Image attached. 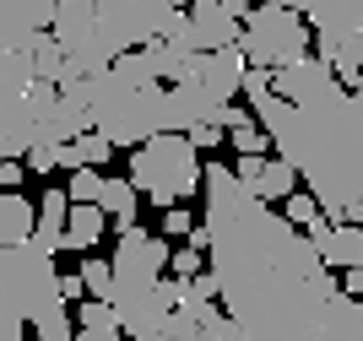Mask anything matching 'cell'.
<instances>
[{
  "instance_id": "35",
  "label": "cell",
  "mask_w": 363,
  "mask_h": 341,
  "mask_svg": "<svg viewBox=\"0 0 363 341\" xmlns=\"http://www.w3.org/2000/svg\"><path fill=\"white\" fill-rule=\"evenodd\" d=\"M125 330H87V325H76V341H120Z\"/></svg>"
},
{
  "instance_id": "9",
  "label": "cell",
  "mask_w": 363,
  "mask_h": 341,
  "mask_svg": "<svg viewBox=\"0 0 363 341\" xmlns=\"http://www.w3.org/2000/svg\"><path fill=\"white\" fill-rule=\"evenodd\" d=\"M239 38H244V16L228 0H196L168 28V44H179L184 55H217V49H233Z\"/></svg>"
},
{
  "instance_id": "4",
  "label": "cell",
  "mask_w": 363,
  "mask_h": 341,
  "mask_svg": "<svg viewBox=\"0 0 363 341\" xmlns=\"http://www.w3.org/2000/svg\"><path fill=\"white\" fill-rule=\"evenodd\" d=\"M92 98V130L108 135L114 147H147L152 135L168 130V87L152 76V65L136 55L114 60L108 76H92L87 82Z\"/></svg>"
},
{
  "instance_id": "16",
  "label": "cell",
  "mask_w": 363,
  "mask_h": 341,
  "mask_svg": "<svg viewBox=\"0 0 363 341\" xmlns=\"http://www.w3.org/2000/svg\"><path fill=\"white\" fill-rule=\"evenodd\" d=\"M65 223H71V195L65 190H49L44 201H38V228H33V244L44 255L65 250Z\"/></svg>"
},
{
  "instance_id": "26",
  "label": "cell",
  "mask_w": 363,
  "mask_h": 341,
  "mask_svg": "<svg viewBox=\"0 0 363 341\" xmlns=\"http://www.w3.org/2000/svg\"><path fill=\"white\" fill-rule=\"evenodd\" d=\"M76 325H87V330H125V325H120V309H114V303H104V298H87Z\"/></svg>"
},
{
  "instance_id": "13",
  "label": "cell",
  "mask_w": 363,
  "mask_h": 341,
  "mask_svg": "<svg viewBox=\"0 0 363 341\" xmlns=\"http://www.w3.org/2000/svg\"><path fill=\"white\" fill-rule=\"evenodd\" d=\"M190 76H196L201 87H212L223 104H233L244 92V76H250V60H244V49H217V55H196L190 60Z\"/></svg>"
},
{
  "instance_id": "10",
  "label": "cell",
  "mask_w": 363,
  "mask_h": 341,
  "mask_svg": "<svg viewBox=\"0 0 363 341\" xmlns=\"http://www.w3.org/2000/svg\"><path fill=\"white\" fill-rule=\"evenodd\" d=\"M303 22L315 33L320 60H331L347 38L363 33V0H309V6H303Z\"/></svg>"
},
{
  "instance_id": "7",
  "label": "cell",
  "mask_w": 363,
  "mask_h": 341,
  "mask_svg": "<svg viewBox=\"0 0 363 341\" xmlns=\"http://www.w3.org/2000/svg\"><path fill=\"white\" fill-rule=\"evenodd\" d=\"M309 44H315V33L303 22V11H288V6H255V11L244 16V60L255 65V71H288L298 60H309Z\"/></svg>"
},
{
  "instance_id": "11",
  "label": "cell",
  "mask_w": 363,
  "mask_h": 341,
  "mask_svg": "<svg viewBox=\"0 0 363 341\" xmlns=\"http://www.w3.org/2000/svg\"><path fill=\"white\" fill-rule=\"evenodd\" d=\"M272 92L282 98V104H320V98H331V92H342V82H336L331 60H298V65H288V71H272Z\"/></svg>"
},
{
  "instance_id": "18",
  "label": "cell",
  "mask_w": 363,
  "mask_h": 341,
  "mask_svg": "<svg viewBox=\"0 0 363 341\" xmlns=\"http://www.w3.org/2000/svg\"><path fill=\"white\" fill-rule=\"evenodd\" d=\"M303 190V179H298V168L288 163V157H266V168H260V184H255V195L272 206V201H288V195H298Z\"/></svg>"
},
{
  "instance_id": "20",
  "label": "cell",
  "mask_w": 363,
  "mask_h": 341,
  "mask_svg": "<svg viewBox=\"0 0 363 341\" xmlns=\"http://www.w3.org/2000/svg\"><path fill=\"white\" fill-rule=\"evenodd\" d=\"M108 228V211L104 206H76L71 201V223H65V250H92Z\"/></svg>"
},
{
  "instance_id": "5",
  "label": "cell",
  "mask_w": 363,
  "mask_h": 341,
  "mask_svg": "<svg viewBox=\"0 0 363 341\" xmlns=\"http://www.w3.org/2000/svg\"><path fill=\"white\" fill-rule=\"evenodd\" d=\"M60 271H55V255H44L38 244H11L0 255V320L11 325H38L49 309H60Z\"/></svg>"
},
{
  "instance_id": "33",
  "label": "cell",
  "mask_w": 363,
  "mask_h": 341,
  "mask_svg": "<svg viewBox=\"0 0 363 341\" xmlns=\"http://www.w3.org/2000/svg\"><path fill=\"white\" fill-rule=\"evenodd\" d=\"M0 190H22V163H0Z\"/></svg>"
},
{
  "instance_id": "31",
  "label": "cell",
  "mask_w": 363,
  "mask_h": 341,
  "mask_svg": "<svg viewBox=\"0 0 363 341\" xmlns=\"http://www.w3.org/2000/svg\"><path fill=\"white\" fill-rule=\"evenodd\" d=\"M266 92H272V71H255V65H250V76H244V98H250V104H260Z\"/></svg>"
},
{
  "instance_id": "23",
  "label": "cell",
  "mask_w": 363,
  "mask_h": 341,
  "mask_svg": "<svg viewBox=\"0 0 363 341\" xmlns=\"http://www.w3.org/2000/svg\"><path fill=\"white\" fill-rule=\"evenodd\" d=\"M82 282H87L92 298H104V303H108V293H114V266L98 260V255H87V260H82Z\"/></svg>"
},
{
  "instance_id": "2",
  "label": "cell",
  "mask_w": 363,
  "mask_h": 341,
  "mask_svg": "<svg viewBox=\"0 0 363 341\" xmlns=\"http://www.w3.org/2000/svg\"><path fill=\"white\" fill-rule=\"evenodd\" d=\"M255 125L272 135L277 157L298 168L303 190L320 201L325 223L363 228V92H331L320 104H282L266 92L250 104Z\"/></svg>"
},
{
  "instance_id": "25",
  "label": "cell",
  "mask_w": 363,
  "mask_h": 341,
  "mask_svg": "<svg viewBox=\"0 0 363 341\" xmlns=\"http://www.w3.org/2000/svg\"><path fill=\"white\" fill-rule=\"evenodd\" d=\"M33 341H76V325H71V314H65V303L49 309L44 320L33 325Z\"/></svg>"
},
{
  "instance_id": "8",
  "label": "cell",
  "mask_w": 363,
  "mask_h": 341,
  "mask_svg": "<svg viewBox=\"0 0 363 341\" xmlns=\"http://www.w3.org/2000/svg\"><path fill=\"white\" fill-rule=\"evenodd\" d=\"M174 16H179L174 0H98V22H104V33L125 55H136L147 44H163Z\"/></svg>"
},
{
  "instance_id": "32",
  "label": "cell",
  "mask_w": 363,
  "mask_h": 341,
  "mask_svg": "<svg viewBox=\"0 0 363 341\" xmlns=\"http://www.w3.org/2000/svg\"><path fill=\"white\" fill-rule=\"evenodd\" d=\"M260 168H266V157H233V174H239V184H250V190L260 184Z\"/></svg>"
},
{
  "instance_id": "36",
  "label": "cell",
  "mask_w": 363,
  "mask_h": 341,
  "mask_svg": "<svg viewBox=\"0 0 363 341\" xmlns=\"http://www.w3.org/2000/svg\"><path fill=\"white\" fill-rule=\"evenodd\" d=\"M342 287H347V293L363 303V266H358V271H347V282H342Z\"/></svg>"
},
{
  "instance_id": "3",
  "label": "cell",
  "mask_w": 363,
  "mask_h": 341,
  "mask_svg": "<svg viewBox=\"0 0 363 341\" xmlns=\"http://www.w3.org/2000/svg\"><path fill=\"white\" fill-rule=\"evenodd\" d=\"M114 293L108 303L120 309V325L130 341H163L168 320L179 314V293L184 282L179 276H163L174 266V250H168L163 233H147V228H125L114 238Z\"/></svg>"
},
{
  "instance_id": "12",
  "label": "cell",
  "mask_w": 363,
  "mask_h": 341,
  "mask_svg": "<svg viewBox=\"0 0 363 341\" xmlns=\"http://www.w3.org/2000/svg\"><path fill=\"white\" fill-rule=\"evenodd\" d=\"M60 0H0V49H33L55 28Z\"/></svg>"
},
{
  "instance_id": "28",
  "label": "cell",
  "mask_w": 363,
  "mask_h": 341,
  "mask_svg": "<svg viewBox=\"0 0 363 341\" xmlns=\"http://www.w3.org/2000/svg\"><path fill=\"white\" fill-rule=\"evenodd\" d=\"M108 152H114V141H108V135H98V130H87L82 141H76V157H82V168L108 163Z\"/></svg>"
},
{
  "instance_id": "29",
  "label": "cell",
  "mask_w": 363,
  "mask_h": 341,
  "mask_svg": "<svg viewBox=\"0 0 363 341\" xmlns=\"http://www.w3.org/2000/svg\"><path fill=\"white\" fill-rule=\"evenodd\" d=\"M190 233H196V217L184 206H168L163 211V238H190Z\"/></svg>"
},
{
  "instance_id": "15",
  "label": "cell",
  "mask_w": 363,
  "mask_h": 341,
  "mask_svg": "<svg viewBox=\"0 0 363 341\" xmlns=\"http://www.w3.org/2000/svg\"><path fill=\"white\" fill-rule=\"evenodd\" d=\"M33 228H38V206H33L22 190H0V250L28 244Z\"/></svg>"
},
{
  "instance_id": "6",
  "label": "cell",
  "mask_w": 363,
  "mask_h": 341,
  "mask_svg": "<svg viewBox=\"0 0 363 341\" xmlns=\"http://www.w3.org/2000/svg\"><path fill=\"white\" fill-rule=\"evenodd\" d=\"M125 179L147 195L152 206L168 211V206L190 201V195L206 184V168L196 163V141H190V135L163 130V135H152L147 147L130 152V174H125Z\"/></svg>"
},
{
  "instance_id": "27",
  "label": "cell",
  "mask_w": 363,
  "mask_h": 341,
  "mask_svg": "<svg viewBox=\"0 0 363 341\" xmlns=\"http://www.w3.org/2000/svg\"><path fill=\"white\" fill-rule=\"evenodd\" d=\"M282 217H288L293 228H309L315 217H325V211H320V201H315L309 190H298V195H288V201H282Z\"/></svg>"
},
{
  "instance_id": "24",
  "label": "cell",
  "mask_w": 363,
  "mask_h": 341,
  "mask_svg": "<svg viewBox=\"0 0 363 341\" xmlns=\"http://www.w3.org/2000/svg\"><path fill=\"white\" fill-rule=\"evenodd\" d=\"M228 141H233V152H239V157H266V147H272V135L260 130L255 119H250V125H239V130H228Z\"/></svg>"
},
{
  "instance_id": "22",
  "label": "cell",
  "mask_w": 363,
  "mask_h": 341,
  "mask_svg": "<svg viewBox=\"0 0 363 341\" xmlns=\"http://www.w3.org/2000/svg\"><path fill=\"white\" fill-rule=\"evenodd\" d=\"M65 195H71L76 206H98V195H104V174H98V168H76L71 184H65Z\"/></svg>"
},
{
  "instance_id": "14",
  "label": "cell",
  "mask_w": 363,
  "mask_h": 341,
  "mask_svg": "<svg viewBox=\"0 0 363 341\" xmlns=\"http://www.w3.org/2000/svg\"><path fill=\"white\" fill-rule=\"evenodd\" d=\"M303 238L320 250V260L331 271H358L363 266V228H336L325 217H315V223L303 228Z\"/></svg>"
},
{
  "instance_id": "17",
  "label": "cell",
  "mask_w": 363,
  "mask_h": 341,
  "mask_svg": "<svg viewBox=\"0 0 363 341\" xmlns=\"http://www.w3.org/2000/svg\"><path fill=\"white\" fill-rule=\"evenodd\" d=\"M98 206L114 217V228H136V206H141V190L130 179H104V195H98Z\"/></svg>"
},
{
  "instance_id": "38",
  "label": "cell",
  "mask_w": 363,
  "mask_h": 341,
  "mask_svg": "<svg viewBox=\"0 0 363 341\" xmlns=\"http://www.w3.org/2000/svg\"><path fill=\"white\" fill-rule=\"evenodd\" d=\"M0 255H6V250H0Z\"/></svg>"
},
{
  "instance_id": "37",
  "label": "cell",
  "mask_w": 363,
  "mask_h": 341,
  "mask_svg": "<svg viewBox=\"0 0 363 341\" xmlns=\"http://www.w3.org/2000/svg\"><path fill=\"white\" fill-rule=\"evenodd\" d=\"M228 6H233V11H239V16H250V11H255V6H272V0H228Z\"/></svg>"
},
{
  "instance_id": "21",
  "label": "cell",
  "mask_w": 363,
  "mask_h": 341,
  "mask_svg": "<svg viewBox=\"0 0 363 341\" xmlns=\"http://www.w3.org/2000/svg\"><path fill=\"white\" fill-rule=\"evenodd\" d=\"M33 65H38V82H55V87H60V76H65V49L55 44V33H44V38L33 44Z\"/></svg>"
},
{
  "instance_id": "34",
  "label": "cell",
  "mask_w": 363,
  "mask_h": 341,
  "mask_svg": "<svg viewBox=\"0 0 363 341\" xmlns=\"http://www.w3.org/2000/svg\"><path fill=\"white\" fill-rule=\"evenodd\" d=\"M60 293H65V303H71V298H82V293H87V282H82V271H76V276H60Z\"/></svg>"
},
{
  "instance_id": "30",
  "label": "cell",
  "mask_w": 363,
  "mask_h": 341,
  "mask_svg": "<svg viewBox=\"0 0 363 341\" xmlns=\"http://www.w3.org/2000/svg\"><path fill=\"white\" fill-rule=\"evenodd\" d=\"M190 141H196V152H212V147H223V141H228V130H223V125H196Z\"/></svg>"
},
{
  "instance_id": "19",
  "label": "cell",
  "mask_w": 363,
  "mask_h": 341,
  "mask_svg": "<svg viewBox=\"0 0 363 341\" xmlns=\"http://www.w3.org/2000/svg\"><path fill=\"white\" fill-rule=\"evenodd\" d=\"M141 60L152 65V76H157V82L179 87L184 76H190V60H196V55H184L179 44H168V38H163V44H147V49H141Z\"/></svg>"
},
{
  "instance_id": "1",
  "label": "cell",
  "mask_w": 363,
  "mask_h": 341,
  "mask_svg": "<svg viewBox=\"0 0 363 341\" xmlns=\"http://www.w3.org/2000/svg\"><path fill=\"white\" fill-rule=\"evenodd\" d=\"M206 271L223 287V309L250 341H363V303L336 282L320 250L272 211L233 163H206Z\"/></svg>"
}]
</instances>
